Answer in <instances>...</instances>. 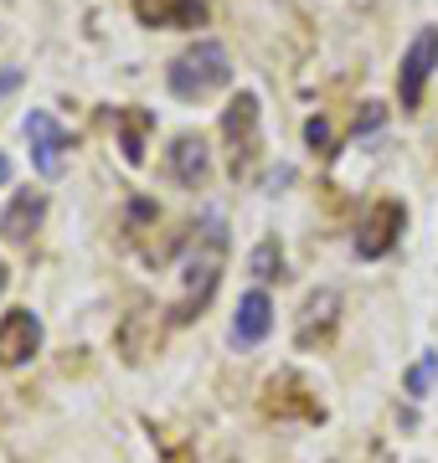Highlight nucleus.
Here are the masks:
<instances>
[{
  "mask_svg": "<svg viewBox=\"0 0 438 463\" xmlns=\"http://www.w3.org/2000/svg\"><path fill=\"white\" fill-rule=\"evenodd\" d=\"M222 252H227V227L217 216H206L202 248H196V258L186 268V294L170 304V325H191L206 309V298L217 294V283H222Z\"/></svg>",
  "mask_w": 438,
  "mask_h": 463,
  "instance_id": "obj_1",
  "label": "nucleus"
},
{
  "mask_svg": "<svg viewBox=\"0 0 438 463\" xmlns=\"http://www.w3.org/2000/svg\"><path fill=\"white\" fill-rule=\"evenodd\" d=\"M166 83H170V93L181 103H196V99H206V93H217V88H227L233 83V62H227V47L222 42H196V47H186L176 62H170V72H166Z\"/></svg>",
  "mask_w": 438,
  "mask_h": 463,
  "instance_id": "obj_2",
  "label": "nucleus"
},
{
  "mask_svg": "<svg viewBox=\"0 0 438 463\" xmlns=\"http://www.w3.org/2000/svg\"><path fill=\"white\" fill-rule=\"evenodd\" d=\"M222 134H227V145H233V175L237 181H253V165H258V93H237L227 103V114H222Z\"/></svg>",
  "mask_w": 438,
  "mask_h": 463,
  "instance_id": "obj_3",
  "label": "nucleus"
},
{
  "mask_svg": "<svg viewBox=\"0 0 438 463\" xmlns=\"http://www.w3.org/2000/svg\"><path fill=\"white\" fill-rule=\"evenodd\" d=\"M438 67V26H423L413 36V47L403 52V67H397V99H403V114H413L423 103V88Z\"/></svg>",
  "mask_w": 438,
  "mask_h": 463,
  "instance_id": "obj_4",
  "label": "nucleus"
},
{
  "mask_svg": "<svg viewBox=\"0 0 438 463\" xmlns=\"http://www.w3.org/2000/svg\"><path fill=\"white\" fill-rule=\"evenodd\" d=\"M407 227V212H403V201H392L382 196L376 206L367 212V222H361V232H356V252L367 258V263H376V258H387L392 248H397V237H403Z\"/></svg>",
  "mask_w": 438,
  "mask_h": 463,
  "instance_id": "obj_5",
  "label": "nucleus"
},
{
  "mask_svg": "<svg viewBox=\"0 0 438 463\" xmlns=\"http://www.w3.org/2000/svg\"><path fill=\"white\" fill-rule=\"evenodd\" d=\"M263 412L269 417H304V422H325V407L309 397L300 376H273L263 386Z\"/></svg>",
  "mask_w": 438,
  "mask_h": 463,
  "instance_id": "obj_6",
  "label": "nucleus"
},
{
  "mask_svg": "<svg viewBox=\"0 0 438 463\" xmlns=\"http://www.w3.org/2000/svg\"><path fill=\"white\" fill-rule=\"evenodd\" d=\"M26 139H32V165L36 175H57L62 170V149H68V134L57 129V118L47 114V109H32L26 114Z\"/></svg>",
  "mask_w": 438,
  "mask_h": 463,
  "instance_id": "obj_7",
  "label": "nucleus"
},
{
  "mask_svg": "<svg viewBox=\"0 0 438 463\" xmlns=\"http://www.w3.org/2000/svg\"><path fill=\"white\" fill-rule=\"evenodd\" d=\"M269 330H273V298L263 288H248V294L237 298V315H233V345L253 350L269 340Z\"/></svg>",
  "mask_w": 438,
  "mask_h": 463,
  "instance_id": "obj_8",
  "label": "nucleus"
},
{
  "mask_svg": "<svg viewBox=\"0 0 438 463\" xmlns=\"http://www.w3.org/2000/svg\"><path fill=\"white\" fill-rule=\"evenodd\" d=\"M42 350V319L32 309H11L0 325V365H26Z\"/></svg>",
  "mask_w": 438,
  "mask_h": 463,
  "instance_id": "obj_9",
  "label": "nucleus"
},
{
  "mask_svg": "<svg viewBox=\"0 0 438 463\" xmlns=\"http://www.w3.org/2000/svg\"><path fill=\"white\" fill-rule=\"evenodd\" d=\"M42 216H47V196H42V191H16L11 206H5V216H0V237L21 248V242H32L36 237Z\"/></svg>",
  "mask_w": 438,
  "mask_h": 463,
  "instance_id": "obj_10",
  "label": "nucleus"
},
{
  "mask_svg": "<svg viewBox=\"0 0 438 463\" xmlns=\"http://www.w3.org/2000/svg\"><path fill=\"white\" fill-rule=\"evenodd\" d=\"M166 165H170V175H176L181 185H202L206 170H212V155H206V145L196 139V134H181V139L170 145Z\"/></svg>",
  "mask_w": 438,
  "mask_h": 463,
  "instance_id": "obj_11",
  "label": "nucleus"
},
{
  "mask_svg": "<svg viewBox=\"0 0 438 463\" xmlns=\"http://www.w3.org/2000/svg\"><path fill=\"white\" fill-rule=\"evenodd\" d=\"M135 16L145 26H202V0H135Z\"/></svg>",
  "mask_w": 438,
  "mask_h": 463,
  "instance_id": "obj_12",
  "label": "nucleus"
},
{
  "mask_svg": "<svg viewBox=\"0 0 438 463\" xmlns=\"http://www.w3.org/2000/svg\"><path fill=\"white\" fill-rule=\"evenodd\" d=\"M114 129H119V149L129 165H145V134L155 129L150 109H114Z\"/></svg>",
  "mask_w": 438,
  "mask_h": 463,
  "instance_id": "obj_13",
  "label": "nucleus"
},
{
  "mask_svg": "<svg viewBox=\"0 0 438 463\" xmlns=\"http://www.w3.org/2000/svg\"><path fill=\"white\" fill-rule=\"evenodd\" d=\"M336 309H340V294H336V288L315 294L309 304H304V319H300V335H294V340H300V345H315V325H320V335H325L330 325H336Z\"/></svg>",
  "mask_w": 438,
  "mask_h": 463,
  "instance_id": "obj_14",
  "label": "nucleus"
},
{
  "mask_svg": "<svg viewBox=\"0 0 438 463\" xmlns=\"http://www.w3.org/2000/svg\"><path fill=\"white\" fill-rule=\"evenodd\" d=\"M248 273H253V279H284V248H279V242H273V237H263V242H258L253 248V258H248Z\"/></svg>",
  "mask_w": 438,
  "mask_h": 463,
  "instance_id": "obj_15",
  "label": "nucleus"
},
{
  "mask_svg": "<svg viewBox=\"0 0 438 463\" xmlns=\"http://www.w3.org/2000/svg\"><path fill=\"white\" fill-rule=\"evenodd\" d=\"M433 381H438V355L428 350L423 361H413V365L403 371V392L418 402V397H428V386H433Z\"/></svg>",
  "mask_w": 438,
  "mask_h": 463,
  "instance_id": "obj_16",
  "label": "nucleus"
},
{
  "mask_svg": "<svg viewBox=\"0 0 438 463\" xmlns=\"http://www.w3.org/2000/svg\"><path fill=\"white\" fill-rule=\"evenodd\" d=\"M304 145L309 149H330V124H325V118H304Z\"/></svg>",
  "mask_w": 438,
  "mask_h": 463,
  "instance_id": "obj_17",
  "label": "nucleus"
},
{
  "mask_svg": "<svg viewBox=\"0 0 438 463\" xmlns=\"http://www.w3.org/2000/svg\"><path fill=\"white\" fill-rule=\"evenodd\" d=\"M382 118H387V109H382V103H367V114L356 118V134H371L376 124H382Z\"/></svg>",
  "mask_w": 438,
  "mask_h": 463,
  "instance_id": "obj_18",
  "label": "nucleus"
},
{
  "mask_svg": "<svg viewBox=\"0 0 438 463\" xmlns=\"http://www.w3.org/2000/svg\"><path fill=\"white\" fill-rule=\"evenodd\" d=\"M16 83H21V67H5V72H0V99H5Z\"/></svg>",
  "mask_w": 438,
  "mask_h": 463,
  "instance_id": "obj_19",
  "label": "nucleus"
},
{
  "mask_svg": "<svg viewBox=\"0 0 438 463\" xmlns=\"http://www.w3.org/2000/svg\"><path fill=\"white\" fill-rule=\"evenodd\" d=\"M11 181V160H5V155H0V185Z\"/></svg>",
  "mask_w": 438,
  "mask_h": 463,
  "instance_id": "obj_20",
  "label": "nucleus"
},
{
  "mask_svg": "<svg viewBox=\"0 0 438 463\" xmlns=\"http://www.w3.org/2000/svg\"><path fill=\"white\" fill-rule=\"evenodd\" d=\"M5 283H11V273H5V263H0V294H5Z\"/></svg>",
  "mask_w": 438,
  "mask_h": 463,
  "instance_id": "obj_21",
  "label": "nucleus"
}]
</instances>
